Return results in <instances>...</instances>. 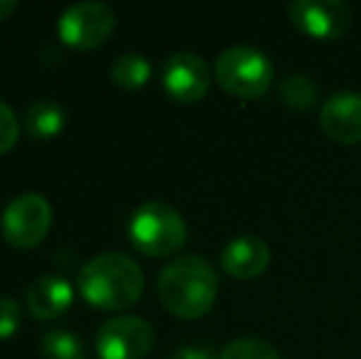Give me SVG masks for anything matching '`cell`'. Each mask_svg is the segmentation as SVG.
<instances>
[{
    "mask_svg": "<svg viewBox=\"0 0 361 359\" xmlns=\"http://www.w3.org/2000/svg\"><path fill=\"white\" fill-rule=\"evenodd\" d=\"M145 276L140 264L123 251H104L81 266L76 288L99 310H126L143 296Z\"/></svg>",
    "mask_w": 361,
    "mask_h": 359,
    "instance_id": "1",
    "label": "cell"
},
{
    "mask_svg": "<svg viewBox=\"0 0 361 359\" xmlns=\"http://www.w3.org/2000/svg\"><path fill=\"white\" fill-rule=\"evenodd\" d=\"M219 293V276L202 256H180L157 276V296L177 317L195 320L212 310Z\"/></svg>",
    "mask_w": 361,
    "mask_h": 359,
    "instance_id": "2",
    "label": "cell"
},
{
    "mask_svg": "<svg viewBox=\"0 0 361 359\" xmlns=\"http://www.w3.org/2000/svg\"><path fill=\"white\" fill-rule=\"evenodd\" d=\"M128 236L140 254L170 256L187 241V221L172 205L150 200L130 214Z\"/></svg>",
    "mask_w": 361,
    "mask_h": 359,
    "instance_id": "3",
    "label": "cell"
},
{
    "mask_svg": "<svg viewBox=\"0 0 361 359\" xmlns=\"http://www.w3.org/2000/svg\"><path fill=\"white\" fill-rule=\"evenodd\" d=\"M276 69L268 54L253 44L226 47L214 62V79L238 99H258L273 84Z\"/></svg>",
    "mask_w": 361,
    "mask_h": 359,
    "instance_id": "4",
    "label": "cell"
},
{
    "mask_svg": "<svg viewBox=\"0 0 361 359\" xmlns=\"http://www.w3.org/2000/svg\"><path fill=\"white\" fill-rule=\"evenodd\" d=\"M0 226L8 244L18 249H32L52 226V207L39 192H25L8 202Z\"/></svg>",
    "mask_w": 361,
    "mask_h": 359,
    "instance_id": "5",
    "label": "cell"
},
{
    "mask_svg": "<svg viewBox=\"0 0 361 359\" xmlns=\"http://www.w3.org/2000/svg\"><path fill=\"white\" fill-rule=\"evenodd\" d=\"M155 345V330L143 317L118 315L96 332V355L101 359H145Z\"/></svg>",
    "mask_w": 361,
    "mask_h": 359,
    "instance_id": "6",
    "label": "cell"
},
{
    "mask_svg": "<svg viewBox=\"0 0 361 359\" xmlns=\"http://www.w3.org/2000/svg\"><path fill=\"white\" fill-rule=\"evenodd\" d=\"M116 28V15L106 3H86L69 5L62 15H59L57 32L64 44L74 49H91L99 47L109 39V35Z\"/></svg>",
    "mask_w": 361,
    "mask_h": 359,
    "instance_id": "7",
    "label": "cell"
},
{
    "mask_svg": "<svg viewBox=\"0 0 361 359\" xmlns=\"http://www.w3.org/2000/svg\"><path fill=\"white\" fill-rule=\"evenodd\" d=\"M288 15L300 32L314 39L342 37L352 25V8L344 0H293Z\"/></svg>",
    "mask_w": 361,
    "mask_h": 359,
    "instance_id": "8",
    "label": "cell"
},
{
    "mask_svg": "<svg viewBox=\"0 0 361 359\" xmlns=\"http://www.w3.org/2000/svg\"><path fill=\"white\" fill-rule=\"evenodd\" d=\"M162 84L175 101L195 104L209 91L212 72L207 62L195 52H175L162 67Z\"/></svg>",
    "mask_w": 361,
    "mask_h": 359,
    "instance_id": "9",
    "label": "cell"
},
{
    "mask_svg": "<svg viewBox=\"0 0 361 359\" xmlns=\"http://www.w3.org/2000/svg\"><path fill=\"white\" fill-rule=\"evenodd\" d=\"M319 128L337 143L361 140V91L342 89L319 106Z\"/></svg>",
    "mask_w": 361,
    "mask_h": 359,
    "instance_id": "10",
    "label": "cell"
},
{
    "mask_svg": "<svg viewBox=\"0 0 361 359\" xmlns=\"http://www.w3.org/2000/svg\"><path fill=\"white\" fill-rule=\"evenodd\" d=\"M271 264V249L256 234L233 236L221 251V266L233 278H258Z\"/></svg>",
    "mask_w": 361,
    "mask_h": 359,
    "instance_id": "11",
    "label": "cell"
},
{
    "mask_svg": "<svg viewBox=\"0 0 361 359\" xmlns=\"http://www.w3.org/2000/svg\"><path fill=\"white\" fill-rule=\"evenodd\" d=\"M74 288L62 276H39L27 288V310L37 320H52L69 310Z\"/></svg>",
    "mask_w": 361,
    "mask_h": 359,
    "instance_id": "12",
    "label": "cell"
},
{
    "mask_svg": "<svg viewBox=\"0 0 361 359\" xmlns=\"http://www.w3.org/2000/svg\"><path fill=\"white\" fill-rule=\"evenodd\" d=\"M64 121H67V116H64L62 106L57 101L42 99V101H35L27 109V114H25V128H27V133L32 138L49 140L62 133Z\"/></svg>",
    "mask_w": 361,
    "mask_h": 359,
    "instance_id": "13",
    "label": "cell"
},
{
    "mask_svg": "<svg viewBox=\"0 0 361 359\" xmlns=\"http://www.w3.org/2000/svg\"><path fill=\"white\" fill-rule=\"evenodd\" d=\"M150 72H152V67L143 54L128 52V54H121L114 62V67H111V79L123 89H140L147 84Z\"/></svg>",
    "mask_w": 361,
    "mask_h": 359,
    "instance_id": "14",
    "label": "cell"
},
{
    "mask_svg": "<svg viewBox=\"0 0 361 359\" xmlns=\"http://www.w3.org/2000/svg\"><path fill=\"white\" fill-rule=\"evenodd\" d=\"M278 94L293 109H312L319 101V87L314 84V79H310L307 74H288L278 87Z\"/></svg>",
    "mask_w": 361,
    "mask_h": 359,
    "instance_id": "15",
    "label": "cell"
},
{
    "mask_svg": "<svg viewBox=\"0 0 361 359\" xmlns=\"http://www.w3.org/2000/svg\"><path fill=\"white\" fill-rule=\"evenodd\" d=\"M42 359H86L84 342L69 330H49L39 340Z\"/></svg>",
    "mask_w": 361,
    "mask_h": 359,
    "instance_id": "16",
    "label": "cell"
},
{
    "mask_svg": "<svg viewBox=\"0 0 361 359\" xmlns=\"http://www.w3.org/2000/svg\"><path fill=\"white\" fill-rule=\"evenodd\" d=\"M219 359H281V352L261 337H236L224 347Z\"/></svg>",
    "mask_w": 361,
    "mask_h": 359,
    "instance_id": "17",
    "label": "cell"
},
{
    "mask_svg": "<svg viewBox=\"0 0 361 359\" xmlns=\"http://www.w3.org/2000/svg\"><path fill=\"white\" fill-rule=\"evenodd\" d=\"M18 118L15 111L10 109L5 101H0V155L8 153L15 143H18Z\"/></svg>",
    "mask_w": 361,
    "mask_h": 359,
    "instance_id": "18",
    "label": "cell"
},
{
    "mask_svg": "<svg viewBox=\"0 0 361 359\" xmlns=\"http://www.w3.org/2000/svg\"><path fill=\"white\" fill-rule=\"evenodd\" d=\"M20 327V305L13 298L0 296V340H8Z\"/></svg>",
    "mask_w": 361,
    "mask_h": 359,
    "instance_id": "19",
    "label": "cell"
},
{
    "mask_svg": "<svg viewBox=\"0 0 361 359\" xmlns=\"http://www.w3.org/2000/svg\"><path fill=\"white\" fill-rule=\"evenodd\" d=\"M170 359H214V352H212L209 347L185 345V347H177Z\"/></svg>",
    "mask_w": 361,
    "mask_h": 359,
    "instance_id": "20",
    "label": "cell"
},
{
    "mask_svg": "<svg viewBox=\"0 0 361 359\" xmlns=\"http://www.w3.org/2000/svg\"><path fill=\"white\" fill-rule=\"evenodd\" d=\"M18 10V3L15 0H0V20H5L8 15H13Z\"/></svg>",
    "mask_w": 361,
    "mask_h": 359,
    "instance_id": "21",
    "label": "cell"
}]
</instances>
